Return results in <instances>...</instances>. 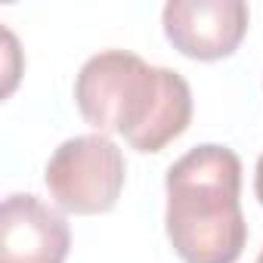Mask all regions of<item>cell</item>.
I'll return each instance as SVG.
<instances>
[{
    "mask_svg": "<svg viewBox=\"0 0 263 263\" xmlns=\"http://www.w3.org/2000/svg\"><path fill=\"white\" fill-rule=\"evenodd\" d=\"M251 10L241 0H171L161 10L164 37L195 62H217L238 50Z\"/></svg>",
    "mask_w": 263,
    "mask_h": 263,
    "instance_id": "cell-4",
    "label": "cell"
},
{
    "mask_svg": "<svg viewBox=\"0 0 263 263\" xmlns=\"http://www.w3.org/2000/svg\"><path fill=\"white\" fill-rule=\"evenodd\" d=\"M74 102L96 134H118L143 155L161 152L192 121L186 78L174 68L149 65L130 50L90 56L74 78Z\"/></svg>",
    "mask_w": 263,
    "mask_h": 263,
    "instance_id": "cell-1",
    "label": "cell"
},
{
    "mask_svg": "<svg viewBox=\"0 0 263 263\" xmlns=\"http://www.w3.org/2000/svg\"><path fill=\"white\" fill-rule=\"evenodd\" d=\"M254 195H257V201L263 204V152H260L257 167H254Z\"/></svg>",
    "mask_w": 263,
    "mask_h": 263,
    "instance_id": "cell-6",
    "label": "cell"
},
{
    "mask_svg": "<svg viewBox=\"0 0 263 263\" xmlns=\"http://www.w3.org/2000/svg\"><path fill=\"white\" fill-rule=\"evenodd\" d=\"M71 229L37 195H7L0 208V263H65Z\"/></svg>",
    "mask_w": 263,
    "mask_h": 263,
    "instance_id": "cell-5",
    "label": "cell"
},
{
    "mask_svg": "<svg viewBox=\"0 0 263 263\" xmlns=\"http://www.w3.org/2000/svg\"><path fill=\"white\" fill-rule=\"evenodd\" d=\"M164 229L183 263H238L248 223L241 214V158L220 143L189 149L164 177Z\"/></svg>",
    "mask_w": 263,
    "mask_h": 263,
    "instance_id": "cell-2",
    "label": "cell"
},
{
    "mask_svg": "<svg viewBox=\"0 0 263 263\" xmlns=\"http://www.w3.org/2000/svg\"><path fill=\"white\" fill-rule=\"evenodd\" d=\"M124 152L105 134H81L59 143L44 171L50 198L62 214L74 217L108 214L124 192Z\"/></svg>",
    "mask_w": 263,
    "mask_h": 263,
    "instance_id": "cell-3",
    "label": "cell"
},
{
    "mask_svg": "<svg viewBox=\"0 0 263 263\" xmlns=\"http://www.w3.org/2000/svg\"><path fill=\"white\" fill-rule=\"evenodd\" d=\"M254 263H263V248H260V254H257V260Z\"/></svg>",
    "mask_w": 263,
    "mask_h": 263,
    "instance_id": "cell-7",
    "label": "cell"
}]
</instances>
